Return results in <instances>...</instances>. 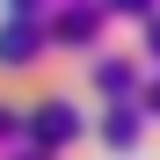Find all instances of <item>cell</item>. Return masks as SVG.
I'll list each match as a JSON object with an SVG mask.
<instances>
[{"instance_id": "1", "label": "cell", "mask_w": 160, "mask_h": 160, "mask_svg": "<svg viewBox=\"0 0 160 160\" xmlns=\"http://www.w3.org/2000/svg\"><path fill=\"white\" fill-rule=\"evenodd\" d=\"M37 44H44V37L29 29V22H8V29H0V66H29Z\"/></svg>"}, {"instance_id": "3", "label": "cell", "mask_w": 160, "mask_h": 160, "mask_svg": "<svg viewBox=\"0 0 160 160\" xmlns=\"http://www.w3.org/2000/svg\"><path fill=\"white\" fill-rule=\"evenodd\" d=\"M117 8H131V15H138V8H153V0H117Z\"/></svg>"}, {"instance_id": "2", "label": "cell", "mask_w": 160, "mask_h": 160, "mask_svg": "<svg viewBox=\"0 0 160 160\" xmlns=\"http://www.w3.org/2000/svg\"><path fill=\"white\" fill-rule=\"evenodd\" d=\"M44 8V0H8V15H37Z\"/></svg>"}]
</instances>
